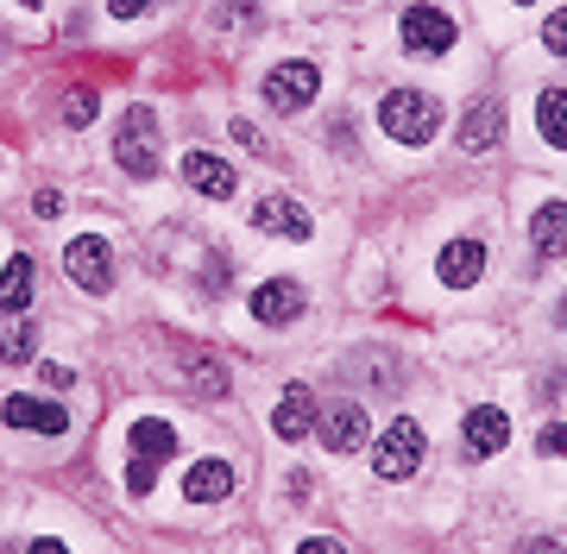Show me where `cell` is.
I'll return each mask as SVG.
<instances>
[{"mask_svg": "<svg viewBox=\"0 0 567 554\" xmlns=\"http://www.w3.org/2000/svg\"><path fill=\"white\" fill-rule=\"evenodd\" d=\"M379 126H385L391 139H404V145H429L435 126H442V102H435L429 88H385Z\"/></svg>", "mask_w": 567, "mask_h": 554, "instance_id": "obj_1", "label": "cell"}, {"mask_svg": "<svg viewBox=\"0 0 567 554\" xmlns=\"http://www.w3.org/2000/svg\"><path fill=\"white\" fill-rule=\"evenodd\" d=\"M114 165L126 177H158V121H152V107H126L121 133H114Z\"/></svg>", "mask_w": 567, "mask_h": 554, "instance_id": "obj_2", "label": "cell"}, {"mask_svg": "<svg viewBox=\"0 0 567 554\" xmlns=\"http://www.w3.org/2000/svg\"><path fill=\"white\" fill-rule=\"evenodd\" d=\"M416 467H423V429H416L410 416H398V422H385V435L372 441V472H379V479H410Z\"/></svg>", "mask_w": 567, "mask_h": 554, "instance_id": "obj_3", "label": "cell"}, {"mask_svg": "<svg viewBox=\"0 0 567 554\" xmlns=\"http://www.w3.org/2000/svg\"><path fill=\"white\" fill-rule=\"evenodd\" d=\"M63 271H70V284H76V290H89V296H107V284H114L107 240H102V233H82V240H70V247H63Z\"/></svg>", "mask_w": 567, "mask_h": 554, "instance_id": "obj_4", "label": "cell"}, {"mask_svg": "<svg viewBox=\"0 0 567 554\" xmlns=\"http://www.w3.org/2000/svg\"><path fill=\"white\" fill-rule=\"evenodd\" d=\"M316 88H322V70L303 63V58H290L265 76V102L278 107V114H303V107L316 102Z\"/></svg>", "mask_w": 567, "mask_h": 554, "instance_id": "obj_5", "label": "cell"}, {"mask_svg": "<svg viewBox=\"0 0 567 554\" xmlns=\"http://www.w3.org/2000/svg\"><path fill=\"white\" fill-rule=\"evenodd\" d=\"M404 51L410 58H442V51H454V20H447L442 7H410L404 13Z\"/></svg>", "mask_w": 567, "mask_h": 554, "instance_id": "obj_6", "label": "cell"}, {"mask_svg": "<svg viewBox=\"0 0 567 554\" xmlns=\"http://www.w3.org/2000/svg\"><path fill=\"white\" fill-rule=\"evenodd\" d=\"M183 184L196 189V196H208V202H234L240 177H234V165L215 158V151H183Z\"/></svg>", "mask_w": 567, "mask_h": 554, "instance_id": "obj_7", "label": "cell"}, {"mask_svg": "<svg viewBox=\"0 0 567 554\" xmlns=\"http://www.w3.org/2000/svg\"><path fill=\"white\" fill-rule=\"evenodd\" d=\"M177 372H183V385L196 390V397H208V404L234 390V378H227V359H221V353H208V347H183V353H177Z\"/></svg>", "mask_w": 567, "mask_h": 554, "instance_id": "obj_8", "label": "cell"}, {"mask_svg": "<svg viewBox=\"0 0 567 554\" xmlns=\"http://www.w3.org/2000/svg\"><path fill=\"white\" fill-rule=\"evenodd\" d=\"M498 139H505V107L492 102V95H480V102H473V107L461 114V133H454V145L480 158V151H492Z\"/></svg>", "mask_w": 567, "mask_h": 554, "instance_id": "obj_9", "label": "cell"}, {"mask_svg": "<svg viewBox=\"0 0 567 554\" xmlns=\"http://www.w3.org/2000/svg\"><path fill=\"white\" fill-rule=\"evenodd\" d=\"M297 315H303V284H297V278H271V284L252 290V322L284 328V322H297Z\"/></svg>", "mask_w": 567, "mask_h": 554, "instance_id": "obj_10", "label": "cell"}, {"mask_svg": "<svg viewBox=\"0 0 567 554\" xmlns=\"http://www.w3.org/2000/svg\"><path fill=\"white\" fill-rule=\"evenodd\" d=\"M435 278H442L447 290H473L486 278V247H480V240H447L442 259H435Z\"/></svg>", "mask_w": 567, "mask_h": 554, "instance_id": "obj_11", "label": "cell"}, {"mask_svg": "<svg viewBox=\"0 0 567 554\" xmlns=\"http://www.w3.org/2000/svg\"><path fill=\"white\" fill-rule=\"evenodd\" d=\"M252 227H259V233H284V240H309V233H316L309 208L290 202V196H265V202L252 208Z\"/></svg>", "mask_w": 567, "mask_h": 554, "instance_id": "obj_12", "label": "cell"}, {"mask_svg": "<svg viewBox=\"0 0 567 554\" xmlns=\"http://www.w3.org/2000/svg\"><path fill=\"white\" fill-rule=\"evenodd\" d=\"M316 422H322V416H316V397H309V385H290V390L278 397V410H271V435H278V441H303Z\"/></svg>", "mask_w": 567, "mask_h": 554, "instance_id": "obj_13", "label": "cell"}, {"mask_svg": "<svg viewBox=\"0 0 567 554\" xmlns=\"http://www.w3.org/2000/svg\"><path fill=\"white\" fill-rule=\"evenodd\" d=\"M365 429H372V422H365L360 404H334V410H328L322 422H316V435L328 441V453H353V448H365Z\"/></svg>", "mask_w": 567, "mask_h": 554, "instance_id": "obj_14", "label": "cell"}, {"mask_svg": "<svg viewBox=\"0 0 567 554\" xmlns=\"http://www.w3.org/2000/svg\"><path fill=\"white\" fill-rule=\"evenodd\" d=\"M0 416H7V429H25V435H63L70 429V416H63L58 404H39V397H7Z\"/></svg>", "mask_w": 567, "mask_h": 554, "instance_id": "obj_15", "label": "cell"}, {"mask_svg": "<svg viewBox=\"0 0 567 554\" xmlns=\"http://www.w3.org/2000/svg\"><path fill=\"white\" fill-rule=\"evenodd\" d=\"M511 441V416L480 404V410H466V453H505Z\"/></svg>", "mask_w": 567, "mask_h": 554, "instance_id": "obj_16", "label": "cell"}, {"mask_svg": "<svg viewBox=\"0 0 567 554\" xmlns=\"http://www.w3.org/2000/svg\"><path fill=\"white\" fill-rule=\"evenodd\" d=\"M529 247H536V259H561L567 252V202H543L529 215Z\"/></svg>", "mask_w": 567, "mask_h": 554, "instance_id": "obj_17", "label": "cell"}, {"mask_svg": "<svg viewBox=\"0 0 567 554\" xmlns=\"http://www.w3.org/2000/svg\"><path fill=\"white\" fill-rule=\"evenodd\" d=\"M126 441H133V460H152V467H158V460H171V453L183 448L177 429H171V422H158V416H140V422L126 429Z\"/></svg>", "mask_w": 567, "mask_h": 554, "instance_id": "obj_18", "label": "cell"}, {"mask_svg": "<svg viewBox=\"0 0 567 554\" xmlns=\"http://www.w3.org/2000/svg\"><path fill=\"white\" fill-rule=\"evenodd\" d=\"M227 492H234V467L227 460H196V467L183 472V498H196V504H215Z\"/></svg>", "mask_w": 567, "mask_h": 554, "instance_id": "obj_19", "label": "cell"}, {"mask_svg": "<svg viewBox=\"0 0 567 554\" xmlns=\"http://www.w3.org/2000/svg\"><path fill=\"white\" fill-rule=\"evenodd\" d=\"M32 278H39V271H32V259H25V252H13V259H7V271H0V309H7V315H20V309L32 303Z\"/></svg>", "mask_w": 567, "mask_h": 554, "instance_id": "obj_20", "label": "cell"}, {"mask_svg": "<svg viewBox=\"0 0 567 554\" xmlns=\"http://www.w3.org/2000/svg\"><path fill=\"white\" fill-rule=\"evenodd\" d=\"M536 126L555 151H567V88H543L536 95Z\"/></svg>", "mask_w": 567, "mask_h": 554, "instance_id": "obj_21", "label": "cell"}, {"mask_svg": "<svg viewBox=\"0 0 567 554\" xmlns=\"http://www.w3.org/2000/svg\"><path fill=\"white\" fill-rule=\"evenodd\" d=\"M32 353H39V328H32V322H20V328L0 334V359H7V366H25Z\"/></svg>", "mask_w": 567, "mask_h": 554, "instance_id": "obj_22", "label": "cell"}, {"mask_svg": "<svg viewBox=\"0 0 567 554\" xmlns=\"http://www.w3.org/2000/svg\"><path fill=\"white\" fill-rule=\"evenodd\" d=\"M95 107H102L95 88H70V95H63V126H89L95 121Z\"/></svg>", "mask_w": 567, "mask_h": 554, "instance_id": "obj_23", "label": "cell"}, {"mask_svg": "<svg viewBox=\"0 0 567 554\" xmlns=\"http://www.w3.org/2000/svg\"><path fill=\"white\" fill-rule=\"evenodd\" d=\"M215 20L221 25H252L259 20V7H252V0H215Z\"/></svg>", "mask_w": 567, "mask_h": 554, "instance_id": "obj_24", "label": "cell"}, {"mask_svg": "<svg viewBox=\"0 0 567 554\" xmlns=\"http://www.w3.org/2000/svg\"><path fill=\"white\" fill-rule=\"evenodd\" d=\"M152 479H158V467H152V460H133V467H126V492L145 498L152 492Z\"/></svg>", "mask_w": 567, "mask_h": 554, "instance_id": "obj_25", "label": "cell"}, {"mask_svg": "<svg viewBox=\"0 0 567 554\" xmlns=\"http://www.w3.org/2000/svg\"><path fill=\"white\" fill-rule=\"evenodd\" d=\"M543 44L567 58V7H561V13H548V25H543Z\"/></svg>", "mask_w": 567, "mask_h": 554, "instance_id": "obj_26", "label": "cell"}, {"mask_svg": "<svg viewBox=\"0 0 567 554\" xmlns=\"http://www.w3.org/2000/svg\"><path fill=\"white\" fill-rule=\"evenodd\" d=\"M536 448H543V453H555V460H561V453H567V422H548V429H543V441H536Z\"/></svg>", "mask_w": 567, "mask_h": 554, "instance_id": "obj_27", "label": "cell"}, {"mask_svg": "<svg viewBox=\"0 0 567 554\" xmlns=\"http://www.w3.org/2000/svg\"><path fill=\"white\" fill-rule=\"evenodd\" d=\"M39 378H44L51 390H70V385H76V372H70V366H39Z\"/></svg>", "mask_w": 567, "mask_h": 554, "instance_id": "obj_28", "label": "cell"}, {"mask_svg": "<svg viewBox=\"0 0 567 554\" xmlns=\"http://www.w3.org/2000/svg\"><path fill=\"white\" fill-rule=\"evenodd\" d=\"M145 7H152V0H107V13H114V20H140Z\"/></svg>", "mask_w": 567, "mask_h": 554, "instance_id": "obj_29", "label": "cell"}, {"mask_svg": "<svg viewBox=\"0 0 567 554\" xmlns=\"http://www.w3.org/2000/svg\"><path fill=\"white\" fill-rule=\"evenodd\" d=\"M297 554H347V548H341V542H334V535H309V542H303V548H297Z\"/></svg>", "mask_w": 567, "mask_h": 554, "instance_id": "obj_30", "label": "cell"}, {"mask_svg": "<svg viewBox=\"0 0 567 554\" xmlns=\"http://www.w3.org/2000/svg\"><path fill=\"white\" fill-rule=\"evenodd\" d=\"M234 139H240L246 151H259V158H265V139H259V133H252V126H246V121H234Z\"/></svg>", "mask_w": 567, "mask_h": 554, "instance_id": "obj_31", "label": "cell"}, {"mask_svg": "<svg viewBox=\"0 0 567 554\" xmlns=\"http://www.w3.org/2000/svg\"><path fill=\"white\" fill-rule=\"evenodd\" d=\"M517 554H567V548H561V542H548V535H529Z\"/></svg>", "mask_w": 567, "mask_h": 554, "instance_id": "obj_32", "label": "cell"}, {"mask_svg": "<svg viewBox=\"0 0 567 554\" xmlns=\"http://www.w3.org/2000/svg\"><path fill=\"white\" fill-rule=\"evenodd\" d=\"M25 554H70V548H63L58 535H32V548H25Z\"/></svg>", "mask_w": 567, "mask_h": 554, "instance_id": "obj_33", "label": "cell"}, {"mask_svg": "<svg viewBox=\"0 0 567 554\" xmlns=\"http://www.w3.org/2000/svg\"><path fill=\"white\" fill-rule=\"evenodd\" d=\"M32 208H39V215H58L63 196H58V189H39V202H32Z\"/></svg>", "mask_w": 567, "mask_h": 554, "instance_id": "obj_34", "label": "cell"}, {"mask_svg": "<svg viewBox=\"0 0 567 554\" xmlns=\"http://www.w3.org/2000/svg\"><path fill=\"white\" fill-rule=\"evenodd\" d=\"M20 7H44V0H20Z\"/></svg>", "mask_w": 567, "mask_h": 554, "instance_id": "obj_35", "label": "cell"}, {"mask_svg": "<svg viewBox=\"0 0 567 554\" xmlns=\"http://www.w3.org/2000/svg\"><path fill=\"white\" fill-rule=\"evenodd\" d=\"M0 554H20V548H0Z\"/></svg>", "mask_w": 567, "mask_h": 554, "instance_id": "obj_36", "label": "cell"}, {"mask_svg": "<svg viewBox=\"0 0 567 554\" xmlns=\"http://www.w3.org/2000/svg\"><path fill=\"white\" fill-rule=\"evenodd\" d=\"M517 7H529V0H517Z\"/></svg>", "mask_w": 567, "mask_h": 554, "instance_id": "obj_37", "label": "cell"}]
</instances>
